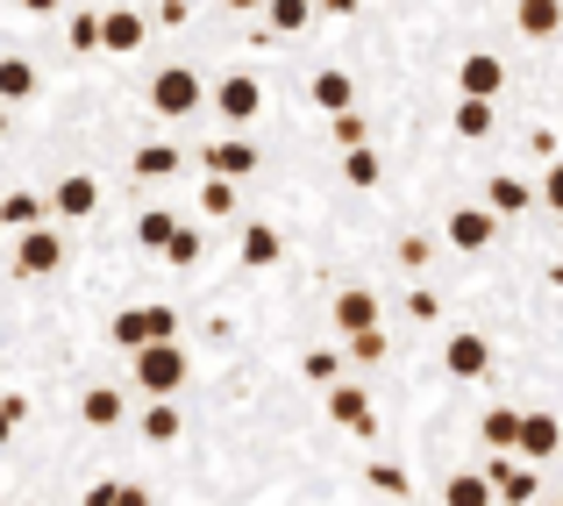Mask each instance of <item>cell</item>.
<instances>
[{
	"label": "cell",
	"mask_w": 563,
	"mask_h": 506,
	"mask_svg": "<svg viewBox=\"0 0 563 506\" xmlns=\"http://www.w3.org/2000/svg\"><path fill=\"white\" fill-rule=\"evenodd\" d=\"M151 342H179V315L172 307H129V315H114V350H151Z\"/></svg>",
	"instance_id": "obj_1"
},
{
	"label": "cell",
	"mask_w": 563,
	"mask_h": 506,
	"mask_svg": "<svg viewBox=\"0 0 563 506\" xmlns=\"http://www.w3.org/2000/svg\"><path fill=\"white\" fill-rule=\"evenodd\" d=\"M136 385L151 399H172L186 385V350H179V342H151V350H136Z\"/></svg>",
	"instance_id": "obj_2"
},
{
	"label": "cell",
	"mask_w": 563,
	"mask_h": 506,
	"mask_svg": "<svg viewBox=\"0 0 563 506\" xmlns=\"http://www.w3.org/2000/svg\"><path fill=\"white\" fill-rule=\"evenodd\" d=\"M200 100H207V94H200V72H186V65H165V72L151 79V108L165 114V122H186Z\"/></svg>",
	"instance_id": "obj_3"
},
{
	"label": "cell",
	"mask_w": 563,
	"mask_h": 506,
	"mask_svg": "<svg viewBox=\"0 0 563 506\" xmlns=\"http://www.w3.org/2000/svg\"><path fill=\"white\" fill-rule=\"evenodd\" d=\"M57 264H65V235H57V229L36 221V229L14 235V272H22V278H51Z\"/></svg>",
	"instance_id": "obj_4"
},
{
	"label": "cell",
	"mask_w": 563,
	"mask_h": 506,
	"mask_svg": "<svg viewBox=\"0 0 563 506\" xmlns=\"http://www.w3.org/2000/svg\"><path fill=\"white\" fill-rule=\"evenodd\" d=\"M257 108H264V86L250 79V72H229V79L214 86V114L229 129H243V122H257Z\"/></svg>",
	"instance_id": "obj_5"
},
{
	"label": "cell",
	"mask_w": 563,
	"mask_h": 506,
	"mask_svg": "<svg viewBox=\"0 0 563 506\" xmlns=\"http://www.w3.org/2000/svg\"><path fill=\"white\" fill-rule=\"evenodd\" d=\"M485 479L499 485V499H507V506H536V493H542V479H536V471H528V457H521V464H514L507 450H499L493 464H485Z\"/></svg>",
	"instance_id": "obj_6"
},
{
	"label": "cell",
	"mask_w": 563,
	"mask_h": 506,
	"mask_svg": "<svg viewBox=\"0 0 563 506\" xmlns=\"http://www.w3.org/2000/svg\"><path fill=\"white\" fill-rule=\"evenodd\" d=\"M143 36H151V22H143L136 8H114V14H100V51H114V57H136V51H143Z\"/></svg>",
	"instance_id": "obj_7"
},
{
	"label": "cell",
	"mask_w": 563,
	"mask_h": 506,
	"mask_svg": "<svg viewBox=\"0 0 563 506\" xmlns=\"http://www.w3.org/2000/svg\"><path fill=\"white\" fill-rule=\"evenodd\" d=\"M493 229H499L493 207H450V229L442 235H450L456 250H493Z\"/></svg>",
	"instance_id": "obj_8"
},
{
	"label": "cell",
	"mask_w": 563,
	"mask_h": 506,
	"mask_svg": "<svg viewBox=\"0 0 563 506\" xmlns=\"http://www.w3.org/2000/svg\"><path fill=\"white\" fill-rule=\"evenodd\" d=\"M563 450V421L556 414H521V442H514V457H528V464H542V457Z\"/></svg>",
	"instance_id": "obj_9"
},
{
	"label": "cell",
	"mask_w": 563,
	"mask_h": 506,
	"mask_svg": "<svg viewBox=\"0 0 563 506\" xmlns=\"http://www.w3.org/2000/svg\"><path fill=\"white\" fill-rule=\"evenodd\" d=\"M329 414L350 428V436H372V428H378V414H372V393H364V385H329Z\"/></svg>",
	"instance_id": "obj_10"
},
{
	"label": "cell",
	"mask_w": 563,
	"mask_h": 506,
	"mask_svg": "<svg viewBox=\"0 0 563 506\" xmlns=\"http://www.w3.org/2000/svg\"><path fill=\"white\" fill-rule=\"evenodd\" d=\"M499 86H507V65H499L493 51H471L464 65H456V94H478V100H493Z\"/></svg>",
	"instance_id": "obj_11"
},
{
	"label": "cell",
	"mask_w": 563,
	"mask_h": 506,
	"mask_svg": "<svg viewBox=\"0 0 563 506\" xmlns=\"http://www.w3.org/2000/svg\"><path fill=\"white\" fill-rule=\"evenodd\" d=\"M536 200H542V186H528V178H514V172L485 178V207H493V215H528Z\"/></svg>",
	"instance_id": "obj_12"
},
{
	"label": "cell",
	"mask_w": 563,
	"mask_h": 506,
	"mask_svg": "<svg viewBox=\"0 0 563 506\" xmlns=\"http://www.w3.org/2000/svg\"><path fill=\"white\" fill-rule=\"evenodd\" d=\"M442 364H450V378H485L493 371V342L485 336H450V350H442Z\"/></svg>",
	"instance_id": "obj_13"
},
{
	"label": "cell",
	"mask_w": 563,
	"mask_h": 506,
	"mask_svg": "<svg viewBox=\"0 0 563 506\" xmlns=\"http://www.w3.org/2000/svg\"><path fill=\"white\" fill-rule=\"evenodd\" d=\"M200 157H207V172H214V178H250V172H257V151H250L243 136H214Z\"/></svg>",
	"instance_id": "obj_14"
},
{
	"label": "cell",
	"mask_w": 563,
	"mask_h": 506,
	"mask_svg": "<svg viewBox=\"0 0 563 506\" xmlns=\"http://www.w3.org/2000/svg\"><path fill=\"white\" fill-rule=\"evenodd\" d=\"M51 207L65 221H86L100 207V178H86V172H71V178H57V193H51Z\"/></svg>",
	"instance_id": "obj_15"
},
{
	"label": "cell",
	"mask_w": 563,
	"mask_h": 506,
	"mask_svg": "<svg viewBox=\"0 0 563 506\" xmlns=\"http://www.w3.org/2000/svg\"><path fill=\"white\" fill-rule=\"evenodd\" d=\"M514 29H521V36H556L563 29V0H514Z\"/></svg>",
	"instance_id": "obj_16"
},
{
	"label": "cell",
	"mask_w": 563,
	"mask_h": 506,
	"mask_svg": "<svg viewBox=\"0 0 563 506\" xmlns=\"http://www.w3.org/2000/svg\"><path fill=\"white\" fill-rule=\"evenodd\" d=\"M499 485L485 479V471H450V485H442V506H493Z\"/></svg>",
	"instance_id": "obj_17"
},
{
	"label": "cell",
	"mask_w": 563,
	"mask_h": 506,
	"mask_svg": "<svg viewBox=\"0 0 563 506\" xmlns=\"http://www.w3.org/2000/svg\"><path fill=\"white\" fill-rule=\"evenodd\" d=\"M122 414H129V399L114 393V385H86V399H79V421L86 428H114Z\"/></svg>",
	"instance_id": "obj_18"
},
{
	"label": "cell",
	"mask_w": 563,
	"mask_h": 506,
	"mask_svg": "<svg viewBox=\"0 0 563 506\" xmlns=\"http://www.w3.org/2000/svg\"><path fill=\"white\" fill-rule=\"evenodd\" d=\"M335 329H343V342L378 329V293H343V300H335Z\"/></svg>",
	"instance_id": "obj_19"
},
{
	"label": "cell",
	"mask_w": 563,
	"mask_h": 506,
	"mask_svg": "<svg viewBox=\"0 0 563 506\" xmlns=\"http://www.w3.org/2000/svg\"><path fill=\"white\" fill-rule=\"evenodd\" d=\"M307 94H314V108H321V114H350L357 86H350V72H314V86H307Z\"/></svg>",
	"instance_id": "obj_20"
},
{
	"label": "cell",
	"mask_w": 563,
	"mask_h": 506,
	"mask_svg": "<svg viewBox=\"0 0 563 506\" xmlns=\"http://www.w3.org/2000/svg\"><path fill=\"white\" fill-rule=\"evenodd\" d=\"M278 257H286V243H278V229H264V221H250V229H243V264H250V272H272Z\"/></svg>",
	"instance_id": "obj_21"
},
{
	"label": "cell",
	"mask_w": 563,
	"mask_h": 506,
	"mask_svg": "<svg viewBox=\"0 0 563 506\" xmlns=\"http://www.w3.org/2000/svg\"><path fill=\"white\" fill-rule=\"evenodd\" d=\"M456 136H471V143H485V136H493V100L456 94Z\"/></svg>",
	"instance_id": "obj_22"
},
{
	"label": "cell",
	"mask_w": 563,
	"mask_h": 506,
	"mask_svg": "<svg viewBox=\"0 0 563 506\" xmlns=\"http://www.w3.org/2000/svg\"><path fill=\"white\" fill-rule=\"evenodd\" d=\"M179 165H186L179 143H143L136 151V178H179Z\"/></svg>",
	"instance_id": "obj_23"
},
{
	"label": "cell",
	"mask_w": 563,
	"mask_h": 506,
	"mask_svg": "<svg viewBox=\"0 0 563 506\" xmlns=\"http://www.w3.org/2000/svg\"><path fill=\"white\" fill-rule=\"evenodd\" d=\"M172 235H179V221H172L165 207H143V215H136V243H143V250H157V257H165Z\"/></svg>",
	"instance_id": "obj_24"
},
{
	"label": "cell",
	"mask_w": 563,
	"mask_h": 506,
	"mask_svg": "<svg viewBox=\"0 0 563 506\" xmlns=\"http://www.w3.org/2000/svg\"><path fill=\"white\" fill-rule=\"evenodd\" d=\"M36 94V65L29 57H0V100H29Z\"/></svg>",
	"instance_id": "obj_25"
},
{
	"label": "cell",
	"mask_w": 563,
	"mask_h": 506,
	"mask_svg": "<svg viewBox=\"0 0 563 506\" xmlns=\"http://www.w3.org/2000/svg\"><path fill=\"white\" fill-rule=\"evenodd\" d=\"M264 22L292 36V29H307V22H314V0H264Z\"/></svg>",
	"instance_id": "obj_26"
},
{
	"label": "cell",
	"mask_w": 563,
	"mask_h": 506,
	"mask_svg": "<svg viewBox=\"0 0 563 506\" xmlns=\"http://www.w3.org/2000/svg\"><path fill=\"white\" fill-rule=\"evenodd\" d=\"M143 436H151V442H179V407H172V399H151V414H143Z\"/></svg>",
	"instance_id": "obj_27"
},
{
	"label": "cell",
	"mask_w": 563,
	"mask_h": 506,
	"mask_svg": "<svg viewBox=\"0 0 563 506\" xmlns=\"http://www.w3.org/2000/svg\"><path fill=\"white\" fill-rule=\"evenodd\" d=\"M485 442H493V450H514V442H521V414L493 407V414H485Z\"/></svg>",
	"instance_id": "obj_28"
},
{
	"label": "cell",
	"mask_w": 563,
	"mask_h": 506,
	"mask_svg": "<svg viewBox=\"0 0 563 506\" xmlns=\"http://www.w3.org/2000/svg\"><path fill=\"white\" fill-rule=\"evenodd\" d=\"M200 215H235V178H214V172H207V186H200Z\"/></svg>",
	"instance_id": "obj_29"
},
{
	"label": "cell",
	"mask_w": 563,
	"mask_h": 506,
	"mask_svg": "<svg viewBox=\"0 0 563 506\" xmlns=\"http://www.w3.org/2000/svg\"><path fill=\"white\" fill-rule=\"evenodd\" d=\"M307 378L314 385H343V350H307Z\"/></svg>",
	"instance_id": "obj_30"
},
{
	"label": "cell",
	"mask_w": 563,
	"mask_h": 506,
	"mask_svg": "<svg viewBox=\"0 0 563 506\" xmlns=\"http://www.w3.org/2000/svg\"><path fill=\"white\" fill-rule=\"evenodd\" d=\"M0 221H8V229H36V193H8V200H0Z\"/></svg>",
	"instance_id": "obj_31"
},
{
	"label": "cell",
	"mask_w": 563,
	"mask_h": 506,
	"mask_svg": "<svg viewBox=\"0 0 563 506\" xmlns=\"http://www.w3.org/2000/svg\"><path fill=\"white\" fill-rule=\"evenodd\" d=\"M343 178H350V186H378V157L364 151V143H357V151H343Z\"/></svg>",
	"instance_id": "obj_32"
},
{
	"label": "cell",
	"mask_w": 563,
	"mask_h": 506,
	"mask_svg": "<svg viewBox=\"0 0 563 506\" xmlns=\"http://www.w3.org/2000/svg\"><path fill=\"white\" fill-rule=\"evenodd\" d=\"M329 129H335V143H343V151H357L364 136H372V129H364V114L350 108V114H329Z\"/></svg>",
	"instance_id": "obj_33"
},
{
	"label": "cell",
	"mask_w": 563,
	"mask_h": 506,
	"mask_svg": "<svg viewBox=\"0 0 563 506\" xmlns=\"http://www.w3.org/2000/svg\"><path fill=\"white\" fill-rule=\"evenodd\" d=\"M343 356H357V364H378V356H385V336H378V329L350 336V342H343Z\"/></svg>",
	"instance_id": "obj_34"
},
{
	"label": "cell",
	"mask_w": 563,
	"mask_h": 506,
	"mask_svg": "<svg viewBox=\"0 0 563 506\" xmlns=\"http://www.w3.org/2000/svg\"><path fill=\"white\" fill-rule=\"evenodd\" d=\"M100 43V14H71V51H93Z\"/></svg>",
	"instance_id": "obj_35"
},
{
	"label": "cell",
	"mask_w": 563,
	"mask_h": 506,
	"mask_svg": "<svg viewBox=\"0 0 563 506\" xmlns=\"http://www.w3.org/2000/svg\"><path fill=\"white\" fill-rule=\"evenodd\" d=\"M22 414H29V399H0V450H8V436H14V428H22Z\"/></svg>",
	"instance_id": "obj_36"
},
{
	"label": "cell",
	"mask_w": 563,
	"mask_h": 506,
	"mask_svg": "<svg viewBox=\"0 0 563 506\" xmlns=\"http://www.w3.org/2000/svg\"><path fill=\"white\" fill-rule=\"evenodd\" d=\"M407 315H413V321H435V315H442V300H435L428 286H413V293H407Z\"/></svg>",
	"instance_id": "obj_37"
},
{
	"label": "cell",
	"mask_w": 563,
	"mask_h": 506,
	"mask_svg": "<svg viewBox=\"0 0 563 506\" xmlns=\"http://www.w3.org/2000/svg\"><path fill=\"white\" fill-rule=\"evenodd\" d=\"M372 485H378V493H399V499H407V471H399V464H372Z\"/></svg>",
	"instance_id": "obj_38"
},
{
	"label": "cell",
	"mask_w": 563,
	"mask_h": 506,
	"mask_svg": "<svg viewBox=\"0 0 563 506\" xmlns=\"http://www.w3.org/2000/svg\"><path fill=\"white\" fill-rule=\"evenodd\" d=\"M428 257H435V243H428V235H407V243H399V264H413V272H421Z\"/></svg>",
	"instance_id": "obj_39"
},
{
	"label": "cell",
	"mask_w": 563,
	"mask_h": 506,
	"mask_svg": "<svg viewBox=\"0 0 563 506\" xmlns=\"http://www.w3.org/2000/svg\"><path fill=\"white\" fill-rule=\"evenodd\" d=\"M542 200H550V207H556V221H563V157H556L550 172H542Z\"/></svg>",
	"instance_id": "obj_40"
},
{
	"label": "cell",
	"mask_w": 563,
	"mask_h": 506,
	"mask_svg": "<svg viewBox=\"0 0 563 506\" xmlns=\"http://www.w3.org/2000/svg\"><path fill=\"white\" fill-rule=\"evenodd\" d=\"M186 14H192V8H186V0H165V8H157V22H165V29H179V22H186Z\"/></svg>",
	"instance_id": "obj_41"
},
{
	"label": "cell",
	"mask_w": 563,
	"mask_h": 506,
	"mask_svg": "<svg viewBox=\"0 0 563 506\" xmlns=\"http://www.w3.org/2000/svg\"><path fill=\"white\" fill-rule=\"evenodd\" d=\"M114 506H151V493L143 485H114Z\"/></svg>",
	"instance_id": "obj_42"
},
{
	"label": "cell",
	"mask_w": 563,
	"mask_h": 506,
	"mask_svg": "<svg viewBox=\"0 0 563 506\" xmlns=\"http://www.w3.org/2000/svg\"><path fill=\"white\" fill-rule=\"evenodd\" d=\"M86 506H114V479H100V485H86Z\"/></svg>",
	"instance_id": "obj_43"
},
{
	"label": "cell",
	"mask_w": 563,
	"mask_h": 506,
	"mask_svg": "<svg viewBox=\"0 0 563 506\" xmlns=\"http://www.w3.org/2000/svg\"><path fill=\"white\" fill-rule=\"evenodd\" d=\"M321 14H357V0H321Z\"/></svg>",
	"instance_id": "obj_44"
},
{
	"label": "cell",
	"mask_w": 563,
	"mask_h": 506,
	"mask_svg": "<svg viewBox=\"0 0 563 506\" xmlns=\"http://www.w3.org/2000/svg\"><path fill=\"white\" fill-rule=\"evenodd\" d=\"M22 8H29V14H57V0H22Z\"/></svg>",
	"instance_id": "obj_45"
},
{
	"label": "cell",
	"mask_w": 563,
	"mask_h": 506,
	"mask_svg": "<svg viewBox=\"0 0 563 506\" xmlns=\"http://www.w3.org/2000/svg\"><path fill=\"white\" fill-rule=\"evenodd\" d=\"M229 8H235V14H257V8H264V0H229Z\"/></svg>",
	"instance_id": "obj_46"
},
{
	"label": "cell",
	"mask_w": 563,
	"mask_h": 506,
	"mask_svg": "<svg viewBox=\"0 0 563 506\" xmlns=\"http://www.w3.org/2000/svg\"><path fill=\"white\" fill-rule=\"evenodd\" d=\"M0 143H8V100H0Z\"/></svg>",
	"instance_id": "obj_47"
},
{
	"label": "cell",
	"mask_w": 563,
	"mask_h": 506,
	"mask_svg": "<svg viewBox=\"0 0 563 506\" xmlns=\"http://www.w3.org/2000/svg\"><path fill=\"white\" fill-rule=\"evenodd\" d=\"M550 506H563V499H550Z\"/></svg>",
	"instance_id": "obj_48"
}]
</instances>
